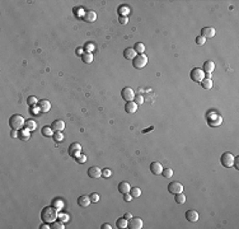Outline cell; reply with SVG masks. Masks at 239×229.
Returning a JSON list of instances; mask_svg holds the SVG:
<instances>
[{"instance_id":"1","label":"cell","mask_w":239,"mask_h":229,"mask_svg":"<svg viewBox=\"0 0 239 229\" xmlns=\"http://www.w3.org/2000/svg\"><path fill=\"white\" fill-rule=\"evenodd\" d=\"M59 218V210L55 209V207L51 205V206H45L41 211V219L43 223H54L55 220Z\"/></svg>"},{"instance_id":"2","label":"cell","mask_w":239,"mask_h":229,"mask_svg":"<svg viewBox=\"0 0 239 229\" xmlns=\"http://www.w3.org/2000/svg\"><path fill=\"white\" fill-rule=\"evenodd\" d=\"M206 121H207L209 126L217 127L223 124V117H221V114H219L216 111H209L206 114Z\"/></svg>"},{"instance_id":"3","label":"cell","mask_w":239,"mask_h":229,"mask_svg":"<svg viewBox=\"0 0 239 229\" xmlns=\"http://www.w3.org/2000/svg\"><path fill=\"white\" fill-rule=\"evenodd\" d=\"M9 125L13 130H20L24 127L25 121L20 114H13V116L9 118Z\"/></svg>"},{"instance_id":"4","label":"cell","mask_w":239,"mask_h":229,"mask_svg":"<svg viewBox=\"0 0 239 229\" xmlns=\"http://www.w3.org/2000/svg\"><path fill=\"white\" fill-rule=\"evenodd\" d=\"M146 64H148V57L145 54H138L134 60H132V65H134L135 69H143L144 66H146Z\"/></svg>"},{"instance_id":"5","label":"cell","mask_w":239,"mask_h":229,"mask_svg":"<svg viewBox=\"0 0 239 229\" xmlns=\"http://www.w3.org/2000/svg\"><path fill=\"white\" fill-rule=\"evenodd\" d=\"M234 159H235V157H234L232 153L225 151L224 154L221 155L220 162H221V165H224L225 168H230V167H233V164H234Z\"/></svg>"},{"instance_id":"6","label":"cell","mask_w":239,"mask_h":229,"mask_svg":"<svg viewBox=\"0 0 239 229\" xmlns=\"http://www.w3.org/2000/svg\"><path fill=\"white\" fill-rule=\"evenodd\" d=\"M190 76H191V80H193L195 83H201L205 79V73L202 71V69H200V67H195V69L191 70Z\"/></svg>"},{"instance_id":"7","label":"cell","mask_w":239,"mask_h":229,"mask_svg":"<svg viewBox=\"0 0 239 229\" xmlns=\"http://www.w3.org/2000/svg\"><path fill=\"white\" fill-rule=\"evenodd\" d=\"M215 70V64L214 61H206L202 66V71L205 73V78H210L211 79V75H212V71Z\"/></svg>"},{"instance_id":"8","label":"cell","mask_w":239,"mask_h":229,"mask_svg":"<svg viewBox=\"0 0 239 229\" xmlns=\"http://www.w3.org/2000/svg\"><path fill=\"white\" fill-rule=\"evenodd\" d=\"M67 151H69V155L70 157H72V158H76L79 154H82V145H80L79 143H72L71 145L69 146Z\"/></svg>"},{"instance_id":"9","label":"cell","mask_w":239,"mask_h":229,"mask_svg":"<svg viewBox=\"0 0 239 229\" xmlns=\"http://www.w3.org/2000/svg\"><path fill=\"white\" fill-rule=\"evenodd\" d=\"M121 97L126 102H131V101H134V98H135V93L130 87H125L121 91Z\"/></svg>"},{"instance_id":"10","label":"cell","mask_w":239,"mask_h":229,"mask_svg":"<svg viewBox=\"0 0 239 229\" xmlns=\"http://www.w3.org/2000/svg\"><path fill=\"white\" fill-rule=\"evenodd\" d=\"M168 191H169V193H172V195L181 193V192H183V186H182V183H179V182H170L168 185Z\"/></svg>"},{"instance_id":"11","label":"cell","mask_w":239,"mask_h":229,"mask_svg":"<svg viewBox=\"0 0 239 229\" xmlns=\"http://www.w3.org/2000/svg\"><path fill=\"white\" fill-rule=\"evenodd\" d=\"M150 172L154 176H160L162 172H163V165H162L159 162H153L150 164Z\"/></svg>"},{"instance_id":"12","label":"cell","mask_w":239,"mask_h":229,"mask_svg":"<svg viewBox=\"0 0 239 229\" xmlns=\"http://www.w3.org/2000/svg\"><path fill=\"white\" fill-rule=\"evenodd\" d=\"M37 108L38 111L41 112H49L50 108H51V103L47 101V99H42V101H38L37 103Z\"/></svg>"},{"instance_id":"13","label":"cell","mask_w":239,"mask_h":229,"mask_svg":"<svg viewBox=\"0 0 239 229\" xmlns=\"http://www.w3.org/2000/svg\"><path fill=\"white\" fill-rule=\"evenodd\" d=\"M83 19H84L87 23H94V22H96V19H97V14H96V12H94V10H87V12L84 13Z\"/></svg>"},{"instance_id":"14","label":"cell","mask_w":239,"mask_h":229,"mask_svg":"<svg viewBox=\"0 0 239 229\" xmlns=\"http://www.w3.org/2000/svg\"><path fill=\"white\" fill-rule=\"evenodd\" d=\"M130 229H141L143 228V220L140 218H131L130 219V223H129V227Z\"/></svg>"},{"instance_id":"15","label":"cell","mask_w":239,"mask_h":229,"mask_svg":"<svg viewBox=\"0 0 239 229\" xmlns=\"http://www.w3.org/2000/svg\"><path fill=\"white\" fill-rule=\"evenodd\" d=\"M88 176L91 178H99V177H102V171L99 169V167L93 165V167L88 169Z\"/></svg>"},{"instance_id":"16","label":"cell","mask_w":239,"mask_h":229,"mask_svg":"<svg viewBox=\"0 0 239 229\" xmlns=\"http://www.w3.org/2000/svg\"><path fill=\"white\" fill-rule=\"evenodd\" d=\"M215 28L212 27H204L201 29V36H204L205 38H212L215 36Z\"/></svg>"},{"instance_id":"17","label":"cell","mask_w":239,"mask_h":229,"mask_svg":"<svg viewBox=\"0 0 239 229\" xmlns=\"http://www.w3.org/2000/svg\"><path fill=\"white\" fill-rule=\"evenodd\" d=\"M136 51L134 50V47H127L123 51V57L126 59V60H134L135 56H136Z\"/></svg>"},{"instance_id":"18","label":"cell","mask_w":239,"mask_h":229,"mask_svg":"<svg viewBox=\"0 0 239 229\" xmlns=\"http://www.w3.org/2000/svg\"><path fill=\"white\" fill-rule=\"evenodd\" d=\"M186 219L188 220L190 223H195L198 220V213L196 210H188L186 213Z\"/></svg>"},{"instance_id":"19","label":"cell","mask_w":239,"mask_h":229,"mask_svg":"<svg viewBox=\"0 0 239 229\" xmlns=\"http://www.w3.org/2000/svg\"><path fill=\"white\" fill-rule=\"evenodd\" d=\"M18 138L20 140H23V141H27V140H29V138H31V131L28 129H25V127L18 130Z\"/></svg>"},{"instance_id":"20","label":"cell","mask_w":239,"mask_h":229,"mask_svg":"<svg viewBox=\"0 0 239 229\" xmlns=\"http://www.w3.org/2000/svg\"><path fill=\"white\" fill-rule=\"evenodd\" d=\"M136 109H138V104H136L134 101L126 102V104H125V111H126L127 113H130V114H131V113H135Z\"/></svg>"},{"instance_id":"21","label":"cell","mask_w":239,"mask_h":229,"mask_svg":"<svg viewBox=\"0 0 239 229\" xmlns=\"http://www.w3.org/2000/svg\"><path fill=\"white\" fill-rule=\"evenodd\" d=\"M51 127H52L54 131H62L65 129V122L62 120H55L52 122V125H51Z\"/></svg>"},{"instance_id":"22","label":"cell","mask_w":239,"mask_h":229,"mask_svg":"<svg viewBox=\"0 0 239 229\" xmlns=\"http://www.w3.org/2000/svg\"><path fill=\"white\" fill-rule=\"evenodd\" d=\"M78 204H79V206H82V207H88L89 204H91V197L87 196V195H83V196H80L78 199Z\"/></svg>"},{"instance_id":"23","label":"cell","mask_w":239,"mask_h":229,"mask_svg":"<svg viewBox=\"0 0 239 229\" xmlns=\"http://www.w3.org/2000/svg\"><path fill=\"white\" fill-rule=\"evenodd\" d=\"M130 190H131V187H130V183H129V182H120V185H118V191H120V192H121L122 195L129 193Z\"/></svg>"},{"instance_id":"24","label":"cell","mask_w":239,"mask_h":229,"mask_svg":"<svg viewBox=\"0 0 239 229\" xmlns=\"http://www.w3.org/2000/svg\"><path fill=\"white\" fill-rule=\"evenodd\" d=\"M41 133L46 138H52L54 136V130H52V127L51 126H43L42 127V130H41Z\"/></svg>"},{"instance_id":"25","label":"cell","mask_w":239,"mask_h":229,"mask_svg":"<svg viewBox=\"0 0 239 229\" xmlns=\"http://www.w3.org/2000/svg\"><path fill=\"white\" fill-rule=\"evenodd\" d=\"M82 61L84 62V64H92L93 62V54L92 52H85L82 55Z\"/></svg>"},{"instance_id":"26","label":"cell","mask_w":239,"mask_h":229,"mask_svg":"<svg viewBox=\"0 0 239 229\" xmlns=\"http://www.w3.org/2000/svg\"><path fill=\"white\" fill-rule=\"evenodd\" d=\"M116 225H117V228L120 229H123V228H127L129 227V222H127V219H125V218H121V219H118L117 222H116Z\"/></svg>"},{"instance_id":"27","label":"cell","mask_w":239,"mask_h":229,"mask_svg":"<svg viewBox=\"0 0 239 229\" xmlns=\"http://www.w3.org/2000/svg\"><path fill=\"white\" fill-rule=\"evenodd\" d=\"M201 87L204 89H211L212 88V80L210 78H205L201 82Z\"/></svg>"},{"instance_id":"28","label":"cell","mask_w":239,"mask_h":229,"mask_svg":"<svg viewBox=\"0 0 239 229\" xmlns=\"http://www.w3.org/2000/svg\"><path fill=\"white\" fill-rule=\"evenodd\" d=\"M52 206L55 207V209H57V210H61L64 207V201L61 200V199H54Z\"/></svg>"},{"instance_id":"29","label":"cell","mask_w":239,"mask_h":229,"mask_svg":"<svg viewBox=\"0 0 239 229\" xmlns=\"http://www.w3.org/2000/svg\"><path fill=\"white\" fill-rule=\"evenodd\" d=\"M118 14H120V17H127L130 14V9L127 7L122 5V7L118 8Z\"/></svg>"},{"instance_id":"30","label":"cell","mask_w":239,"mask_h":229,"mask_svg":"<svg viewBox=\"0 0 239 229\" xmlns=\"http://www.w3.org/2000/svg\"><path fill=\"white\" fill-rule=\"evenodd\" d=\"M24 127H25V129H28L29 131H33V130H36L37 124H36V122L33 121V120H28V121H25Z\"/></svg>"},{"instance_id":"31","label":"cell","mask_w":239,"mask_h":229,"mask_svg":"<svg viewBox=\"0 0 239 229\" xmlns=\"http://www.w3.org/2000/svg\"><path fill=\"white\" fill-rule=\"evenodd\" d=\"M134 50L136 51V54H144L145 52V46H144V43H141V42H138V43H135Z\"/></svg>"},{"instance_id":"32","label":"cell","mask_w":239,"mask_h":229,"mask_svg":"<svg viewBox=\"0 0 239 229\" xmlns=\"http://www.w3.org/2000/svg\"><path fill=\"white\" fill-rule=\"evenodd\" d=\"M130 195H131L132 197H140V196H141V190H140L139 187H131Z\"/></svg>"},{"instance_id":"33","label":"cell","mask_w":239,"mask_h":229,"mask_svg":"<svg viewBox=\"0 0 239 229\" xmlns=\"http://www.w3.org/2000/svg\"><path fill=\"white\" fill-rule=\"evenodd\" d=\"M174 200H176V202L177 204H185L186 202V196L183 195V192H181V193H177L176 195V197H174Z\"/></svg>"},{"instance_id":"34","label":"cell","mask_w":239,"mask_h":229,"mask_svg":"<svg viewBox=\"0 0 239 229\" xmlns=\"http://www.w3.org/2000/svg\"><path fill=\"white\" fill-rule=\"evenodd\" d=\"M52 138H54V140L56 143H60V141H62V140H64V135H62L61 131H55Z\"/></svg>"},{"instance_id":"35","label":"cell","mask_w":239,"mask_h":229,"mask_svg":"<svg viewBox=\"0 0 239 229\" xmlns=\"http://www.w3.org/2000/svg\"><path fill=\"white\" fill-rule=\"evenodd\" d=\"M51 228H52V229H65V225H64V223L60 222V220H59V222L55 220L54 223H51Z\"/></svg>"},{"instance_id":"36","label":"cell","mask_w":239,"mask_h":229,"mask_svg":"<svg viewBox=\"0 0 239 229\" xmlns=\"http://www.w3.org/2000/svg\"><path fill=\"white\" fill-rule=\"evenodd\" d=\"M162 176L165 177V178H170V177H173V171L170 168H163Z\"/></svg>"},{"instance_id":"37","label":"cell","mask_w":239,"mask_h":229,"mask_svg":"<svg viewBox=\"0 0 239 229\" xmlns=\"http://www.w3.org/2000/svg\"><path fill=\"white\" fill-rule=\"evenodd\" d=\"M27 103H28V106H31V107H33V106H37L38 101H37L36 97L31 96V97H28V98H27Z\"/></svg>"},{"instance_id":"38","label":"cell","mask_w":239,"mask_h":229,"mask_svg":"<svg viewBox=\"0 0 239 229\" xmlns=\"http://www.w3.org/2000/svg\"><path fill=\"white\" fill-rule=\"evenodd\" d=\"M196 43H197L198 46L205 45V43H206V38H205L204 36H201V35H198L197 37H196Z\"/></svg>"},{"instance_id":"39","label":"cell","mask_w":239,"mask_h":229,"mask_svg":"<svg viewBox=\"0 0 239 229\" xmlns=\"http://www.w3.org/2000/svg\"><path fill=\"white\" fill-rule=\"evenodd\" d=\"M74 12H75V17H76V18H83V17H84V13H83V9H82V8H78V7H76V8H74Z\"/></svg>"},{"instance_id":"40","label":"cell","mask_w":239,"mask_h":229,"mask_svg":"<svg viewBox=\"0 0 239 229\" xmlns=\"http://www.w3.org/2000/svg\"><path fill=\"white\" fill-rule=\"evenodd\" d=\"M134 102L136 104H143L144 103V97L141 94H135V98H134Z\"/></svg>"},{"instance_id":"41","label":"cell","mask_w":239,"mask_h":229,"mask_svg":"<svg viewBox=\"0 0 239 229\" xmlns=\"http://www.w3.org/2000/svg\"><path fill=\"white\" fill-rule=\"evenodd\" d=\"M75 160H76V162H78V163L83 164V163L87 162V155H84V154H79V155L75 158Z\"/></svg>"},{"instance_id":"42","label":"cell","mask_w":239,"mask_h":229,"mask_svg":"<svg viewBox=\"0 0 239 229\" xmlns=\"http://www.w3.org/2000/svg\"><path fill=\"white\" fill-rule=\"evenodd\" d=\"M111 176H112V171H111V169L106 168V169H103V171H102V177H104V178H109Z\"/></svg>"},{"instance_id":"43","label":"cell","mask_w":239,"mask_h":229,"mask_svg":"<svg viewBox=\"0 0 239 229\" xmlns=\"http://www.w3.org/2000/svg\"><path fill=\"white\" fill-rule=\"evenodd\" d=\"M59 220L60 222H62V223H65V222L69 220V215L67 214H59Z\"/></svg>"},{"instance_id":"44","label":"cell","mask_w":239,"mask_h":229,"mask_svg":"<svg viewBox=\"0 0 239 229\" xmlns=\"http://www.w3.org/2000/svg\"><path fill=\"white\" fill-rule=\"evenodd\" d=\"M89 197H91V202H98V201H99V195L96 193V192L92 193Z\"/></svg>"},{"instance_id":"45","label":"cell","mask_w":239,"mask_h":229,"mask_svg":"<svg viewBox=\"0 0 239 229\" xmlns=\"http://www.w3.org/2000/svg\"><path fill=\"white\" fill-rule=\"evenodd\" d=\"M120 23H121L122 25H125L129 23V19H127V17H120Z\"/></svg>"},{"instance_id":"46","label":"cell","mask_w":239,"mask_h":229,"mask_svg":"<svg viewBox=\"0 0 239 229\" xmlns=\"http://www.w3.org/2000/svg\"><path fill=\"white\" fill-rule=\"evenodd\" d=\"M123 200H125L126 202H130V201L132 200V196L130 195V192H129V193H125V195H123Z\"/></svg>"},{"instance_id":"47","label":"cell","mask_w":239,"mask_h":229,"mask_svg":"<svg viewBox=\"0 0 239 229\" xmlns=\"http://www.w3.org/2000/svg\"><path fill=\"white\" fill-rule=\"evenodd\" d=\"M10 135H12V138H18V130H12Z\"/></svg>"},{"instance_id":"48","label":"cell","mask_w":239,"mask_h":229,"mask_svg":"<svg viewBox=\"0 0 239 229\" xmlns=\"http://www.w3.org/2000/svg\"><path fill=\"white\" fill-rule=\"evenodd\" d=\"M238 162H239V158L234 159V164H233V165H234V167H235L237 169H239V163H238Z\"/></svg>"},{"instance_id":"49","label":"cell","mask_w":239,"mask_h":229,"mask_svg":"<svg viewBox=\"0 0 239 229\" xmlns=\"http://www.w3.org/2000/svg\"><path fill=\"white\" fill-rule=\"evenodd\" d=\"M123 218L127 219V220H130V219L132 218V214H131V213H126L125 215H123Z\"/></svg>"},{"instance_id":"50","label":"cell","mask_w":239,"mask_h":229,"mask_svg":"<svg viewBox=\"0 0 239 229\" xmlns=\"http://www.w3.org/2000/svg\"><path fill=\"white\" fill-rule=\"evenodd\" d=\"M112 227H111V224H108V223H104L103 225H102V229H111Z\"/></svg>"},{"instance_id":"51","label":"cell","mask_w":239,"mask_h":229,"mask_svg":"<svg viewBox=\"0 0 239 229\" xmlns=\"http://www.w3.org/2000/svg\"><path fill=\"white\" fill-rule=\"evenodd\" d=\"M47 228H51L49 225V223H45V224H42V225H41V229H47Z\"/></svg>"},{"instance_id":"52","label":"cell","mask_w":239,"mask_h":229,"mask_svg":"<svg viewBox=\"0 0 239 229\" xmlns=\"http://www.w3.org/2000/svg\"><path fill=\"white\" fill-rule=\"evenodd\" d=\"M80 52H83V49H78V50H76V55H82Z\"/></svg>"}]
</instances>
